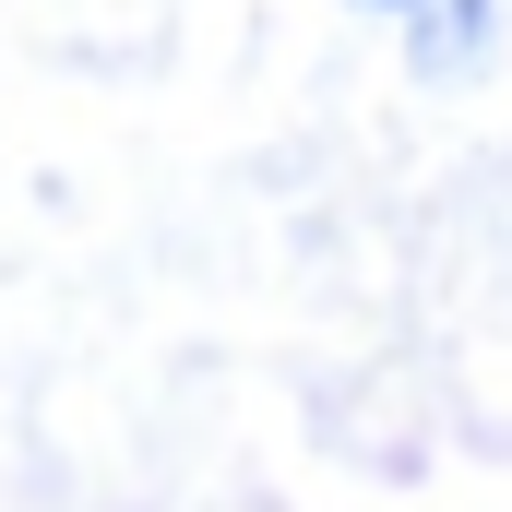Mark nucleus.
I'll return each mask as SVG.
<instances>
[{
	"instance_id": "f257e3e1",
	"label": "nucleus",
	"mask_w": 512,
	"mask_h": 512,
	"mask_svg": "<svg viewBox=\"0 0 512 512\" xmlns=\"http://www.w3.org/2000/svg\"><path fill=\"white\" fill-rule=\"evenodd\" d=\"M370 12H417V0H370Z\"/></svg>"
}]
</instances>
